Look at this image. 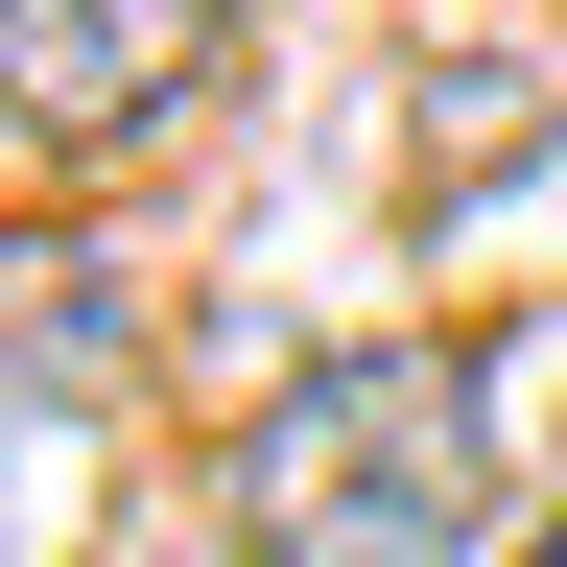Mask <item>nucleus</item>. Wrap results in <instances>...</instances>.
I'll return each mask as SVG.
<instances>
[{
  "label": "nucleus",
  "instance_id": "f03ea898",
  "mask_svg": "<svg viewBox=\"0 0 567 567\" xmlns=\"http://www.w3.org/2000/svg\"><path fill=\"white\" fill-rule=\"evenodd\" d=\"M213 71H237V0H0V118L71 166L213 118Z\"/></svg>",
  "mask_w": 567,
  "mask_h": 567
},
{
  "label": "nucleus",
  "instance_id": "7ed1b4c3",
  "mask_svg": "<svg viewBox=\"0 0 567 567\" xmlns=\"http://www.w3.org/2000/svg\"><path fill=\"white\" fill-rule=\"evenodd\" d=\"M0 379H118V308H95V260H71V237L0 260Z\"/></svg>",
  "mask_w": 567,
  "mask_h": 567
},
{
  "label": "nucleus",
  "instance_id": "f257e3e1",
  "mask_svg": "<svg viewBox=\"0 0 567 567\" xmlns=\"http://www.w3.org/2000/svg\"><path fill=\"white\" fill-rule=\"evenodd\" d=\"M213 520H237V567H450L496 520V379L450 331L308 354V379L213 450Z\"/></svg>",
  "mask_w": 567,
  "mask_h": 567
},
{
  "label": "nucleus",
  "instance_id": "39448f33",
  "mask_svg": "<svg viewBox=\"0 0 567 567\" xmlns=\"http://www.w3.org/2000/svg\"><path fill=\"white\" fill-rule=\"evenodd\" d=\"M544 567H567V544H544Z\"/></svg>",
  "mask_w": 567,
  "mask_h": 567
},
{
  "label": "nucleus",
  "instance_id": "20e7f679",
  "mask_svg": "<svg viewBox=\"0 0 567 567\" xmlns=\"http://www.w3.org/2000/svg\"><path fill=\"white\" fill-rule=\"evenodd\" d=\"M520 95H544V71H496V48H473V71H450V118H425V189H473L496 142H520Z\"/></svg>",
  "mask_w": 567,
  "mask_h": 567
}]
</instances>
